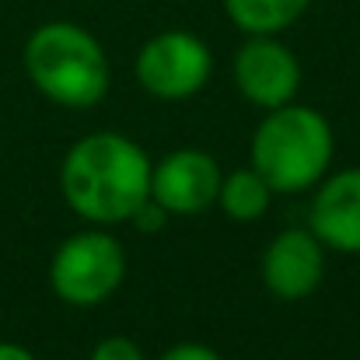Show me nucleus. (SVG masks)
Masks as SVG:
<instances>
[{"instance_id": "13", "label": "nucleus", "mask_w": 360, "mask_h": 360, "mask_svg": "<svg viewBox=\"0 0 360 360\" xmlns=\"http://www.w3.org/2000/svg\"><path fill=\"white\" fill-rule=\"evenodd\" d=\"M165 221H168V214H165V210H161L154 200H147V203H143V207H140V210L129 217V224H133V228H140L143 235H154V231H161V228H165Z\"/></svg>"}, {"instance_id": "15", "label": "nucleus", "mask_w": 360, "mask_h": 360, "mask_svg": "<svg viewBox=\"0 0 360 360\" xmlns=\"http://www.w3.org/2000/svg\"><path fill=\"white\" fill-rule=\"evenodd\" d=\"M0 360H39L28 347L21 343H11V340H0Z\"/></svg>"}, {"instance_id": "6", "label": "nucleus", "mask_w": 360, "mask_h": 360, "mask_svg": "<svg viewBox=\"0 0 360 360\" xmlns=\"http://www.w3.org/2000/svg\"><path fill=\"white\" fill-rule=\"evenodd\" d=\"M235 88L245 102L269 112L297 98L301 91V60L276 35H248L231 63Z\"/></svg>"}, {"instance_id": "1", "label": "nucleus", "mask_w": 360, "mask_h": 360, "mask_svg": "<svg viewBox=\"0 0 360 360\" xmlns=\"http://www.w3.org/2000/svg\"><path fill=\"white\" fill-rule=\"evenodd\" d=\"M150 168L147 150L126 133H88L63 154L60 193L88 224L116 228L150 200Z\"/></svg>"}, {"instance_id": "14", "label": "nucleus", "mask_w": 360, "mask_h": 360, "mask_svg": "<svg viewBox=\"0 0 360 360\" xmlns=\"http://www.w3.org/2000/svg\"><path fill=\"white\" fill-rule=\"evenodd\" d=\"M161 360H224L214 347L207 343H175L172 350H165Z\"/></svg>"}, {"instance_id": "10", "label": "nucleus", "mask_w": 360, "mask_h": 360, "mask_svg": "<svg viewBox=\"0 0 360 360\" xmlns=\"http://www.w3.org/2000/svg\"><path fill=\"white\" fill-rule=\"evenodd\" d=\"M311 0H224V14L245 35H280L304 18Z\"/></svg>"}, {"instance_id": "3", "label": "nucleus", "mask_w": 360, "mask_h": 360, "mask_svg": "<svg viewBox=\"0 0 360 360\" xmlns=\"http://www.w3.org/2000/svg\"><path fill=\"white\" fill-rule=\"evenodd\" d=\"M336 136L329 120L301 102L269 109L252 133V168L273 186V193L315 189L333 165Z\"/></svg>"}, {"instance_id": "7", "label": "nucleus", "mask_w": 360, "mask_h": 360, "mask_svg": "<svg viewBox=\"0 0 360 360\" xmlns=\"http://www.w3.org/2000/svg\"><path fill=\"white\" fill-rule=\"evenodd\" d=\"M224 172L210 150L179 147L150 168V200L168 217H193L217 203Z\"/></svg>"}, {"instance_id": "12", "label": "nucleus", "mask_w": 360, "mask_h": 360, "mask_svg": "<svg viewBox=\"0 0 360 360\" xmlns=\"http://www.w3.org/2000/svg\"><path fill=\"white\" fill-rule=\"evenodd\" d=\"M91 360H143V350L129 336H105L91 350Z\"/></svg>"}, {"instance_id": "11", "label": "nucleus", "mask_w": 360, "mask_h": 360, "mask_svg": "<svg viewBox=\"0 0 360 360\" xmlns=\"http://www.w3.org/2000/svg\"><path fill=\"white\" fill-rule=\"evenodd\" d=\"M273 186L255 172V168H235L224 175L221 182V193H217V203L221 210L238 221V224H255L269 214V203H273Z\"/></svg>"}, {"instance_id": "5", "label": "nucleus", "mask_w": 360, "mask_h": 360, "mask_svg": "<svg viewBox=\"0 0 360 360\" xmlns=\"http://www.w3.org/2000/svg\"><path fill=\"white\" fill-rule=\"evenodd\" d=\"M210 74H214L210 46L186 28L158 32L136 53V81L147 95L161 102L193 98L196 91L207 88Z\"/></svg>"}, {"instance_id": "4", "label": "nucleus", "mask_w": 360, "mask_h": 360, "mask_svg": "<svg viewBox=\"0 0 360 360\" xmlns=\"http://www.w3.org/2000/svg\"><path fill=\"white\" fill-rule=\"evenodd\" d=\"M126 280V248L105 228H88L56 245L49 259V287L63 304L95 308Z\"/></svg>"}, {"instance_id": "9", "label": "nucleus", "mask_w": 360, "mask_h": 360, "mask_svg": "<svg viewBox=\"0 0 360 360\" xmlns=\"http://www.w3.org/2000/svg\"><path fill=\"white\" fill-rule=\"evenodd\" d=\"M308 228L329 252L360 255V168H343L315 186Z\"/></svg>"}, {"instance_id": "2", "label": "nucleus", "mask_w": 360, "mask_h": 360, "mask_svg": "<svg viewBox=\"0 0 360 360\" xmlns=\"http://www.w3.org/2000/svg\"><path fill=\"white\" fill-rule=\"evenodd\" d=\"M21 63L35 91L60 109H95L112 84L105 46L74 21L39 25L21 49Z\"/></svg>"}, {"instance_id": "8", "label": "nucleus", "mask_w": 360, "mask_h": 360, "mask_svg": "<svg viewBox=\"0 0 360 360\" xmlns=\"http://www.w3.org/2000/svg\"><path fill=\"white\" fill-rule=\"evenodd\" d=\"M326 245L311 235V228H287L266 245L259 273L262 287L280 301H304L326 280Z\"/></svg>"}]
</instances>
